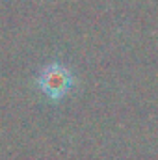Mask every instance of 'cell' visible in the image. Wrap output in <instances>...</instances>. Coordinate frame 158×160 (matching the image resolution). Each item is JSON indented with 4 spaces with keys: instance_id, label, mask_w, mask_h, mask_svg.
<instances>
[{
    "instance_id": "1",
    "label": "cell",
    "mask_w": 158,
    "mask_h": 160,
    "mask_svg": "<svg viewBox=\"0 0 158 160\" xmlns=\"http://www.w3.org/2000/svg\"><path fill=\"white\" fill-rule=\"evenodd\" d=\"M73 84H75V78L71 69L60 62H52L45 65L37 75V86L50 99H62L63 95H67Z\"/></svg>"
}]
</instances>
